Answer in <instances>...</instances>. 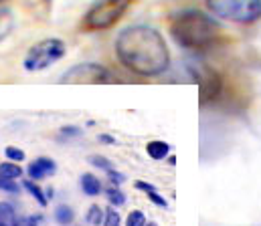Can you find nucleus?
I'll use <instances>...</instances> for the list:
<instances>
[{
	"label": "nucleus",
	"instance_id": "23",
	"mask_svg": "<svg viewBox=\"0 0 261 226\" xmlns=\"http://www.w3.org/2000/svg\"><path fill=\"white\" fill-rule=\"evenodd\" d=\"M4 153H6V157H8L10 162H16V164L24 159V151L18 150V148H14V146H8V148L4 150Z\"/></svg>",
	"mask_w": 261,
	"mask_h": 226
},
{
	"label": "nucleus",
	"instance_id": "17",
	"mask_svg": "<svg viewBox=\"0 0 261 226\" xmlns=\"http://www.w3.org/2000/svg\"><path fill=\"white\" fill-rule=\"evenodd\" d=\"M73 218H75V214H73V210H71L67 204H61V206L55 208V220H57L59 224H63V226L71 224Z\"/></svg>",
	"mask_w": 261,
	"mask_h": 226
},
{
	"label": "nucleus",
	"instance_id": "22",
	"mask_svg": "<svg viewBox=\"0 0 261 226\" xmlns=\"http://www.w3.org/2000/svg\"><path fill=\"white\" fill-rule=\"evenodd\" d=\"M89 162H91L95 168H101V170H106V172L114 170V164H112L108 157H103V155H91V157H89Z\"/></svg>",
	"mask_w": 261,
	"mask_h": 226
},
{
	"label": "nucleus",
	"instance_id": "24",
	"mask_svg": "<svg viewBox=\"0 0 261 226\" xmlns=\"http://www.w3.org/2000/svg\"><path fill=\"white\" fill-rule=\"evenodd\" d=\"M0 190H2V192H8V194H16V192H18V184L12 182V180H8V178H2V176H0Z\"/></svg>",
	"mask_w": 261,
	"mask_h": 226
},
{
	"label": "nucleus",
	"instance_id": "5",
	"mask_svg": "<svg viewBox=\"0 0 261 226\" xmlns=\"http://www.w3.org/2000/svg\"><path fill=\"white\" fill-rule=\"evenodd\" d=\"M67 53V45L61 39H43L39 43H35L29 53L24 55L22 67L29 73H37V71H45L49 67H53L55 63H59Z\"/></svg>",
	"mask_w": 261,
	"mask_h": 226
},
{
	"label": "nucleus",
	"instance_id": "29",
	"mask_svg": "<svg viewBox=\"0 0 261 226\" xmlns=\"http://www.w3.org/2000/svg\"><path fill=\"white\" fill-rule=\"evenodd\" d=\"M146 226H158V224H156V222H148Z\"/></svg>",
	"mask_w": 261,
	"mask_h": 226
},
{
	"label": "nucleus",
	"instance_id": "13",
	"mask_svg": "<svg viewBox=\"0 0 261 226\" xmlns=\"http://www.w3.org/2000/svg\"><path fill=\"white\" fill-rule=\"evenodd\" d=\"M12 26H14V18H12L10 10L0 8V41H4V39L10 35Z\"/></svg>",
	"mask_w": 261,
	"mask_h": 226
},
{
	"label": "nucleus",
	"instance_id": "8",
	"mask_svg": "<svg viewBox=\"0 0 261 226\" xmlns=\"http://www.w3.org/2000/svg\"><path fill=\"white\" fill-rule=\"evenodd\" d=\"M27 172L31 180H43L45 176H53L57 172V164L51 157H39L29 166Z\"/></svg>",
	"mask_w": 261,
	"mask_h": 226
},
{
	"label": "nucleus",
	"instance_id": "15",
	"mask_svg": "<svg viewBox=\"0 0 261 226\" xmlns=\"http://www.w3.org/2000/svg\"><path fill=\"white\" fill-rule=\"evenodd\" d=\"M27 6L41 18H45L49 14V8H51V0H27Z\"/></svg>",
	"mask_w": 261,
	"mask_h": 226
},
{
	"label": "nucleus",
	"instance_id": "21",
	"mask_svg": "<svg viewBox=\"0 0 261 226\" xmlns=\"http://www.w3.org/2000/svg\"><path fill=\"white\" fill-rule=\"evenodd\" d=\"M120 222H122V218H120L118 210H116V208H108V210H106L103 224L101 226H120Z\"/></svg>",
	"mask_w": 261,
	"mask_h": 226
},
{
	"label": "nucleus",
	"instance_id": "19",
	"mask_svg": "<svg viewBox=\"0 0 261 226\" xmlns=\"http://www.w3.org/2000/svg\"><path fill=\"white\" fill-rule=\"evenodd\" d=\"M106 196H108V200H110L112 206H124V204H126V196H124V192L118 190V188H114V186L106 190Z\"/></svg>",
	"mask_w": 261,
	"mask_h": 226
},
{
	"label": "nucleus",
	"instance_id": "4",
	"mask_svg": "<svg viewBox=\"0 0 261 226\" xmlns=\"http://www.w3.org/2000/svg\"><path fill=\"white\" fill-rule=\"evenodd\" d=\"M213 16L235 22L251 24L261 18V0H204Z\"/></svg>",
	"mask_w": 261,
	"mask_h": 226
},
{
	"label": "nucleus",
	"instance_id": "26",
	"mask_svg": "<svg viewBox=\"0 0 261 226\" xmlns=\"http://www.w3.org/2000/svg\"><path fill=\"white\" fill-rule=\"evenodd\" d=\"M108 178L112 180V184H114V186H120V184L126 180V178H124V174H120V172H116V170H110V172H108Z\"/></svg>",
	"mask_w": 261,
	"mask_h": 226
},
{
	"label": "nucleus",
	"instance_id": "7",
	"mask_svg": "<svg viewBox=\"0 0 261 226\" xmlns=\"http://www.w3.org/2000/svg\"><path fill=\"white\" fill-rule=\"evenodd\" d=\"M196 83H198V95H200V105H208L215 103L223 91V81L213 69H206L202 73L196 75Z\"/></svg>",
	"mask_w": 261,
	"mask_h": 226
},
{
	"label": "nucleus",
	"instance_id": "6",
	"mask_svg": "<svg viewBox=\"0 0 261 226\" xmlns=\"http://www.w3.org/2000/svg\"><path fill=\"white\" fill-rule=\"evenodd\" d=\"M112 81H114V75L110 73V69L97 63L75 65L61 75V83H67V85H103Z\"/></svg>",
	"mask_w": 261,
	"mask_h": 226
},
{
	"label": "nucleus",
	"instance_id": "10",
	"mask_svg": "<svg viewBox=\"0 0 261 226\" xmlns=\"http://www.w3.org/2000/svg\"><path fill=\"white\" fill-rule=\"evenodd\" d=\"M136 188H138V190H144V192L148 194V198H150L156 206H160V208H166V206H168V202H166V200L156 192V188H154L152 184H146V182L138 180V182H136Z\"/></svg>",
	"mask_w": 261,
	"mask_h": 226
},
{
	"label": "nucleus",
	"instance_id": "11",
	"mask_svg": "<svg viewBox=\"0 0 261 226\" xmlns=\"http://www.w3.org/2000/svg\"><path fill=\"white\" fill-rule=\"evenodd\" d=\"M168 150H170V146H168L166 142H160V140L150 142V144L146 146V151H148V155H150L152 159H164V157L168 155Z\"/></svg>",
	"mask_w": 261,
	"mask_h": 226
},
{
	"label": "nucleus",
	"instance_id": "9",
	"mask_svg": "<svg viewBox=\"0 0 261 226\" xmlns=\"http://www.w3.org/2000/svg\"><path fill=\"white\" fill-rule=\"evenodd\" d=\"M81 188L87 196H99L101 192V182L93 174H83L81 176Z\"/></svg>",
	"mask_w": 261,
	"mask_h": 226
},
{
	"label": "nucleus",
	"instance_id": "1",
	"mask_svg": "<svg viewBox=\"0 0 261 226\" xmlns=\"http://www.w3.org/2000/svg\"><path fill=\"white\" fill-rule=\"evenodd\" d=\"M116 57L140 77H158L170 67V51L164 37L148 24H134L118 35Z\"/></svg>",
	"mask_w": 261,
	"mask_h": 226
},
{
	"label": "nucleus",
	"instance_id": "31",
	"mask_svg": "<svg viewBox=\"0 0 261 226\" xmlns=\"http://www.w3.org/2000/svg\"><path fill=\"white\" fill-rule=\"evenodd\" d=\"M0 226H10V224H0Z\"/></svg>",
	"mask_w": 261,
	"mask_h": 226
},
{
	"label": "nucleus",
	"instance_id": "25",
	"mask_svg": "<svg viewBox=\"0 0 261 226\" xmlns=\"http://www.w3.org/2000/svg\"><path fill=\"white\" fill-rule=\"evenodd\" d=\"M41 218H35V216H24V218H16L12 226H39Z\"/></svg>",
	"mask_w": 261,
	"mask_h": 226
},
{
	"label": "nucleus",
	"instance_id": "28",
	"mask_svg": "<svg viewBox=\"0 0 261 226\" xmlns=\"http://www.w3.org/2000/svg\"><path fill=\"white\" fill-rule=\"evenodd\" d=\"M97 140H99L101 144H116V138H112V136H106V134H101Z\"/></svg>",
	"mask_w": 261,
	"mask_h": 226
},
{
	"label": "nucleus",
	"instance_id": "14",
	"mask_svg": "<svg viewBox=\"0 0 261 226\" xmlns=\"http://www.w3.org/2000/svg\"><path fill=\"white\" fill-rule=\"evenodd\" d=\"M22 184H24V188L29 190V194H31V196L41 204V206H47V202H49V200H47V194H45V192H43V190H41L33 180H27V182H22Z\"/></svg>",
	"mask_w": 261,
	"mask_h": 226
},
{
	"label": "nucleus",
	"instance_id": "16",
	"mask_svg": "<svg viewBox=\"0 0 261 226\" xmlns=\"http://www.w3.org/2000/svg\"><path fill=\"white\" fill-rule=\"evenodd\" d=\"M16 220V212H14V206L8 204V202H0V224H14Z\"/></svg>",
	"mask_w": 261,
	"mask_h": 226
},
{
	"label": "nucleus",
	"instance_id": "2",
	"mask_svg": "<svg viewBox=\"0 0 261 226\" xmlns=\"http://www.w3.org/2000/svg\"><path fill=\"white\" fill-rule=\"evenodd\" d=\"M170 35L182 49L202 53L221 43L223 30L219 22L213 20V16L206 12L189 8L174 16L170 22Z\"/></svg>",
	"mask_w": 261,
	"mask_h": 226
},
{
	"label": "nucleus",
	"instance_id": "18",
	"mask_svg": "<svg viewBox=\"0 0 261 226\" xmlns=\"http://www.w3.org/2000/svg\"><path fill=\"white\" fill-rule=\"evenodd\" d=\"M103 218H106V212L99 208V204L89 206V210H87V222H89V224H93V226L103 224Z\"/></svg>",
	"mask_w": 261,
	"mask_h": 226
},
{
	"label": "nucleus",
	"instance_id": "12",
	"mask_svg": "<svg viewBox=\"0 0 261 226\" xmlns=\"http://www.w3.org/2000/svg\"><path fill=\"white\" fill-rule=\"evenodd\" d=\"M0 176L2 178H8V180H16L22 176V168L16 164V162H2L0 164Z\"/></svg>",
	"mask_w": 261,
	"mask_h": 226
},
{
	"label": "nucleus",
	"instance_id": "30",
	"mask_svg": "<svg viewBox=\"0 0 261 226\" xmlns=\"http://www.w3.org/2000/svg\"><path fill=\"white\" fill-rule=\"evenodd\" d=\"M4 2H8V0H0V4H4Z\"/></svg>",
	"mask_w": 261,
	"mask_h": 226
},
{
	"label": "nucleus",
	"instance_id": "3",
	"mask_svg": "<svg viewBox=\"0 0 261 226\" xmlns=\"http://www.w3.org/2000/svg\"><path fill=\"white\" fill-rule=\"evenodd\" d=\"M134 0H97L91 4V8L85 12L81 20V28L95 33V30H108L114 24L122 20V16L128 12Z\"/></svg>",
	"mask_w": 261,
	"mask_h": 226
},
{
	"label": "nucleus",
	"instance_id": "20",
	"mask_svg": "<svg viewBox=\"0 0 261 226\" xmlns=\"http://www.w3.org/2000/svg\"><path fill=\"white\" fill-rule=\"evenodd\" d=\"M146 216H144V212H140V210H132L130 214H128V218H126V226H146Z\"/></svg>",
	"mask_w": 261,
	"mask_h": 226
},
{
	"label": "nucleus",
	"instance_id": "27",
	"mask_svg": "<svg viewBox=\"0 0 261 226\" xmlns=\"http://www.w3.org/2000/svg\"><path fill=\"white\" fill-rule=\"evenodd\" d=\"M79 134H81V130L75 127V125H69V127H63V130H61V138H77Z\"/></svg>",
	"mask_w": 261,
	"mask_h": 226
}]
</instances>
